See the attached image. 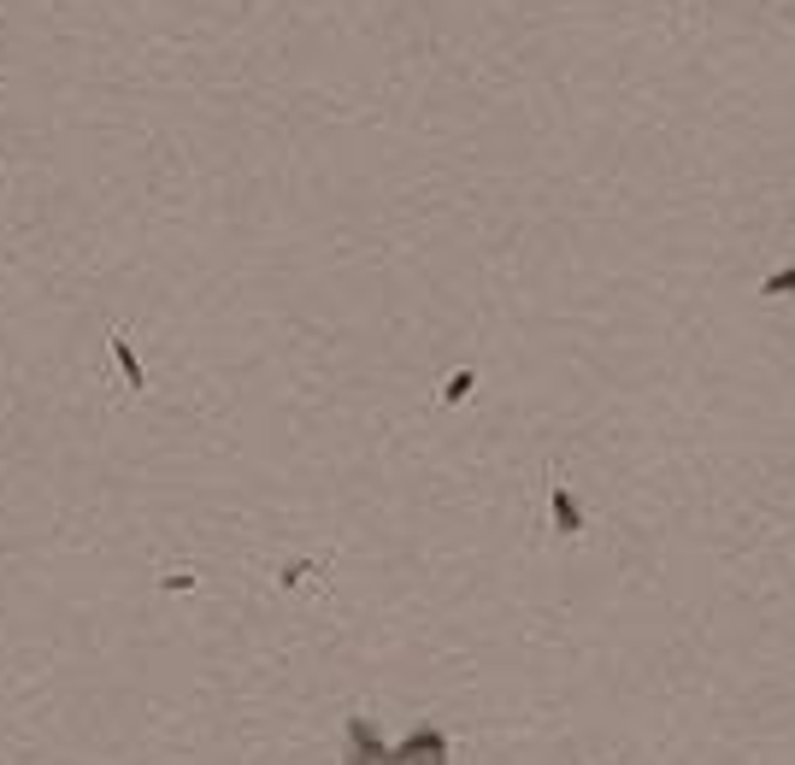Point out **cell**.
<instances>
[{
  "label": "cell",
  "instance_id": "5b68a950",
  "mask_svg": "<svg viewBox=\"0 0 795 765\" xmlns=\"http://www.w3.org/2000/svg\"><path fill=\"white\" fill-rule=\"evenodd\" d=\"M472 389H477V378H472V371H454V378L442 383V401H448V407H460V401L472 395Z\"/></svg>",
  "mask_w": 795,
  "mask_h": 765
},
{
  "label": "cell",
  "instance_id": "8992f818",
  "mask_svg": "<svg viewBox=\"0 0 795 765\" xmlns=\"http://www.w3.org/2000/svg\"><path fill=\"white\" fill-rule=\"evenodd\" d=\"M760 294H772V301H784V294H795V265H784V271H772L767 283H760Z\"/></svg>",
  "mask_w": 795,
  "mask_h": 765
},
{
  "label": "cell",
  "instance_id": "7a4b0ae2",
  "mask_svg": "<svg viewBox=\"0 0 795 765\" xmlns=\"http://www.w3.org/2000/svg\"><path fill=\"white\" fill-rule=\"evenodd\" d=\"M389 765H448V737H442V725H418V730H407V737L395 742V754H389Z\"/></svg>",
  "mask_w": 795,
  "mask_h": 765
},
{
  "label": "cell",
  "instance_id": "277c9868",
  "mask_svg": "<svg viewBox=\"0 0 795 765\" xmlns=\"http://www.w3.org/2000/svg\"><path fill=\"white\" fill-rule=\"evenodd\" d=\"M113 359H118V371H124V383L142 395L148 389V378H142V359H136V348H130V336H113Z\"/></svg>",
  "mask_w": 795,
  "mask_h": 765
},
{
  "label": "cell",
  "instance_id": "6da1fadb",
  "mask_svg": "<svg viewBox=\"0 0 795 765\" xmlns=\"http://www.w3.org/2000/svg\"><path fill=\"white\" fill-rule=\"evenodd\" d=\"M389 754H395V747L371 730V718L354 712L348 725H342V765H389Z\"/></svg>",
  "mask_w": 795,
  "mask_h": 765
},
{
  "label": "cell",
  "instance_id": "3957f363",
  "mask_svg": "<svg viewBox=\"0 0 795 765\" xmlns=\"http://www.w3.org/2000/svg\"><path fill=\"white\" fill-rule=\"evenodd\" d=\"M549 512H554L560 536H584V507H578V495H572L566 483H554V489H549Z\"/></svg>",
  "mask_w": 795,
  "mask_h": 765
}]
</instances>
